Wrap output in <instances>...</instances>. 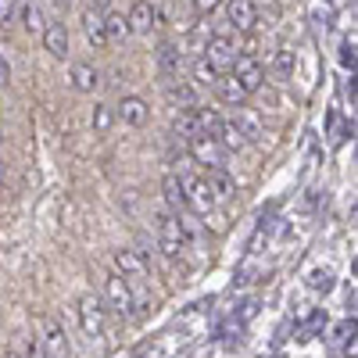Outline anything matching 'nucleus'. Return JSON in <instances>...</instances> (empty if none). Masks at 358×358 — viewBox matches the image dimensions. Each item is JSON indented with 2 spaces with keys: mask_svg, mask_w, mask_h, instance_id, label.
Segmentation results:
<instances>
[{
  "mask_svg": "<svg viewBox=\"0 0 358 358\" xmlns=\"http://www.w3.org/2000/svg\"><path fill=\"white\" fill-rule=\"evenodd\" d=\"M79 322H83V330H86L90 341L104 337V301L97 294H83L79 297Z\"/></svg>",
  "mask_w": 358,
  "mask_h": 358,
  "instance_id": "5",
  "label": "nucleus"
},
{
  "mask_svg": "<svg viewBox=\"0 0 358 358\" xmlns=\"http://www.w3.org/2000/svg\"><path fill=\"white\" fill-rule=\"evenodd\" d=\"M201 57L222 76V72H233L236 57H241V47H236V40H229V36H212V40L204 43V54Z\"/></svg>",
  "mask_w": 358,
  "mask_h": 358,
  "instance_id": "1",
  "label": "nucleus"
},
{
  "mask_svg": "<svg viewBox=\"0 0 358 358\" xmlns=\"http://www.w3.org/2000/svg\"><path fill=\"white\" fill-rule=\"evenodd\" d=\"M158 248L169 258H179L187 251V233H183L179 215H158Z\"/></svg>",
  "mask_w": 358,
  "mask_h": 358,
  "instance_id": "2",
  "label": "nucleus"
},
{
  "mask_svg": "<svg viewBox=\"0 0 358 358\" xmlns=\"http://www.w3.org/2000/svg\"><path fill=\"white\" fill-rule=\"evenodd\" d=\"M233 126H236V133H241L244 143H258L262 140V122H258L251 111H236L233 115Z\"/></svg>",
  "mask_w": 358,
  "mask_h": 358,
  "instance_id": "17",
  "label": "nucleus"
},
{
  "mask_svg": "<svg viewBox=\"0 0 358 358\" xmlns=\"http://www.w3.org/2000/svg\"><path fill=\"white\" fill-rule=\"evenodd\" d=\"M22 22H25V29H29V33H43V29H47V22H43V11H40L36 4H22Z\"/></svg>",
  "mask_w": 358,
  "mask_h": 358,
  "instance_id": "26",
  "label": "nucleus"
},
{
  "mask_svg": "<svg viewBox=\"0 0 358 358\" xmlns=\"http://www.w3.org/2000/svg\"><path fill=\"white\" fill-rule=\"evenodd\" d=\"M233 79L241 83L244 94H255V90H262V83H265V69H262L258 57L241 54V57H236V65H233Z\"/></svg>",
  "mask_w": 358,
  "mask_h": 358,
  "instance_id": "8",
  "label": "nucleus"
},
{
  "mask_svg": "<svg viewBox=\"0 0 358 358\" xmlns=\"http://www.w3.org/2000/svg\"><path fill=\"white\" fill-rule=\"evenodd\" d=\"M83 29H86V40L94 43V47H104L108 43V36H104V11L86 8L83 11Z\"/></svg>",
  "mask_w": 358,
  "mask_h": 358,
  "instance_id": "15",
  "label": "nucleus"
},
{
  "mask_svg": "<svg viewBox=\"0 0 358 358\" xmlns=\"http://www.w3.org/2000/svg\"><path fill=\"white\" fill-rule=\"evenodd\" d=\"M341 65L344 69H355V40H344L341 43Z\"/></svg>",
  "mask_w": 358,
  "mask_h": 358,
  "instance_id": "30",
  "label": "nucleus"
},
{
  "mask_svg": "<svg viewBox=\"0 0 358 358\" xmlns=\"http://www.w3.org/2000/svg\"><path fill=\"white\" fill-rule=\"evenodd\" d=\"M308 287L312 290H334V273H330V268H312V276H308Z\"/></svg>",
  "mask_w": 358,
  "mask_h": 358,
  "instance_id": "28",
  "label": "nucleus"
},
{
  "mask_svg": "<svg viewBox=\"0 0 358 358\" xmlns=\"http://www.w3.org/2000/svg\"><path fill=\"white\" fill-rule=\"evenodd\" d=\"M0 140H4V129H0Z\"/></svg>",
  "mask_w": 358,
  "mask_h": 358,
  "instance_id": "38",
  "label": "nucleus"
},
{
  "mask_svg": "<svg viewBox=\"0 0 358 358\" xmlns=\"http://www.w3.org/2000/svg\"><path fill=\"white\" fill-rule=\"evenodd\" d=\"M115 268H118V276H126V280H140L147 273V265L136 251H115Z\"/></svg>",
  "mask_w": 358,
  "mask_h": 358,
  "instance_id": "16",
  "label": "nucleus"
},
{
  "mask_svg": "<svg viewBox=\"0 0 358 358\" xmlns=\"http://www.w3.org/2000/svg\"><path fill=\"white\" fill-rule=\"evenodd\" d=\"M162 194L169 201V208L179 215V212H187V197H183V187H179V179L176 176H165V183H162Z\"/></svg>",
  "mask_w": 358,
  "mask_h": 358,
  "instance_id": "22",
  "label": "nucleus"
},
{
  "mask_svg": "<svg viewBox=\"0 0 358 358\" xmlns=\"http://www.w3.org/2000/svg\"><path fill=\"white\" fill-rule=\"evenodd\" d=\"M179 179V187H183V197H187V208H194V212H212L215 208V197H212V190H208V183L201 176H190V172H179L176 176Z\"/></svg>",
  "mask_w": 358,
  "mask_h": 358,
  "instance_id": "4",
  "label": "nucleus"
},
{
  "mask_svg": "<svg viewBox=\"0 0 358 358\" xmlns=\"http://www.w3.org/2000/svg\"><path fill=\"white\" fill-rule=\"evenodd\" d=\"M104 36H108V43H122V40L129 36V22H126V15L108 11V15H104Z\"/></svg>",
  "mask_w": 358,
  "mask_h": 358,
  "instance_id": "20",
  "label": "nucleus"
},
{
  "mask_svg": "<svg viewBox=\"0 0 358 358\" xmlns=\"http://www.w3.org/2000/svg\"><path fill=\"white\" fill-rule=\"evenodd\" d=\"M194 8L204 15V11H215V8H219V0H194Z\"/></svg>",
  "mask_w": 358,
  "mask_h": 358,
  "instance_id": "33",
  "label": "nucleus"
},
{
  "mask_svg": "<svg viewBox=\"0 0 358 358\" xmlns=\"http://www.w3.org/2000/svg\"><path fill=\"white\" fill-rule=\"evenodd\" d=\"M226 22L236 29V33H248L258 22V8L255 0H226Z\"/></svg>",
  "mask_w": 358,
  "mask_h": 358,
  "instance_id": "9",
  "label": "nucleus"
},
{
  "mask_svg": "<svg viewBox=\"0 0 358 358\" xmlns=\"http://www.w3.org/2000/svg\"><path fill=\"white\" fill-rule=\"evenodd\" d=\"M118 118H122L126 126H143L147 122V104L140 97H122V104H118Z\"/></svg>",
  "mask_w": 358,
  "mask_h": 358,
  "instance_id": "18",
  "label": "nucleus"
},
{
  "mask_svg": "<svg viewBox=\"0 0 358 358\" xmlns=\"http://www.w3.org/2000/svg\"><path fill=\"white\" fill-rule=\"evenodd\" d=\"M4 358H22V355H18V351H8V355H4Z\"/></svg>",
  "mask_w": 358,
  "mask_h": 358,
  "instance_id": "37",
  "label": "nucleus"
},
{
  "mask_svg": "<svg viewBox=\"0 0 358 358\" xmlns=\"http://www.w3.org/2000/svg\"><path fill=\"white\" fill-rule=\"evenodd\" d=\"M126 22H129V33H140V36H147L151 29L158 25V11H155V4L151 0H136L133 4V11L126 15Z\"/></svg>",
  "mask_w": 358,
  "mask_h": 358,
  "instance_id": "10",
  "label": "nucleus"
},
{
  "mask_svg": "<svg viewBox=\"0 0 358 358\" xmlns=\"http://www.w3.org/2000/svg\"><path fill=\"white\" fill-rule=\"evenodd\" d=\"M108 4H111V0H94V8H97V11H104Z\"/></svg>",
  "mask_w": 358,
  "mask_h": 358,
  "instance_id": "35",
  "label": "nucleus"
},
{
  "mask_svg": "<svg viewBox=\"0 0 358 358\" xmlns=\"http://www.w3.org/2000/svg\"><path fill=\"white\" fill-rule=\"evenodd\" d=\"M11 79V69H8V62H4V54H0V83H8Z\"/></svg>",
  "mask_w": 358,
  "mask_h": 358,
  "instance_id": "34",
  "label": "nucleus"
},
{
  "mask_svg": "<svg viewBox=\"0 0 358 358\" xmlns=\"http://www.w3.org/2000/svg\"><path fill=\"white\" fill-rule=\"evenodd\" d=\"M108 126H111V108H108V104H97V111H94V129H97V133H108Z\"/></svg>",
  "mask_w": 358,
  "mask_h": 358,
  "instance_id": "29",
  "label": "nucleus"
},
{
  "mask_svg": "<svg viewBox=\"0 0 358 358\" xmlns=\"http://www.w3.org/2000/svg\"><path fill=\"white\" fill-rule=\"evenodd\" d=\"M72 86L79 90V94H94V90L101 86V76L94 65H72Z\"/></svg>",
  "mask_w": 358,
  "mask_h": 358,
  "instance_id": "19",
  "label": "nucleus"
},
{
  "mask_svg": "<svg viewBox=\"0 0 358 358\" xmlns=\"http://www.w3.org/2000/svg\"><path fill=\"white\" fill-rule=\"evenodd\" d=\"M22 358H47V351H43V344L33 337V341H29V348H25V355Z\"/></svg>",
  "mask_w": 358,
  "mask_h": 358,
  "instance_id": "32",
  "label": "nucleus"
},
{
  "mask_svg": "<svg viewBox=\"0 0 358 358\" xmlns=\"http://www.w3.org/2000/svg\"><path fill=\"white\" fill-rule=\"evenodd\" d=\"M43 47L54 57H69V29H65V22H54V25L43 29Z\"/></svg>",
  "mask_w": 358,
  "mask_h": 358,
  "instance_id": "11",
  "label": "nucleus"
},
{
  "mask_svg": "<svg viewBox=\"0 0 358 358\" xmlns=\"http://www.w3.org/2000/svg\"><path fill=\"white\" fill-rule=\"evenodd\" d=\"M172 133H176L179 140H194V136H197V122H194V111H179V115L172 118Z\"/></svg>",
  "mask_w": 358,
  "mask_h": 358,
  "instance_id": "24",
  "label": "nucleus"
},
{
  "mask_svg": "<svg viewBox=\"0 0 358 358\" xmlns=\"http://www.w3.org/2000/svg\"><path fill=\"white\" fill-rule=\"evenodd\" d=\"M204 183H208V190H212L215 204H219V201H229V197H233V179H229V176H226L222 169L208 172V179H204Z\"/></svg>",
  "mask_w": 358,
  "mask_h": 358,
  "instance_id": "21",
  "label": "nucleus"
},
{
  "mask_svg": "<svg viewBox=\"0 0 358 358\" xmlns=\"http://www.w3.org/2000/svg\"><path fill=\"white\" fill-rule=\"evenodd\" d=\"M40 344H43V351H47V358H69L72 355V348H69V334H65V326L57 322V319H50V315H43L40 322Z\"/></svg>",
  "mask_w": 358,
  "mask_h": 358,
  "instance_id": "3",
  "label": "nucleus"
},
{
  "mask_svg": "<svg viewBox=\"0 0 358 358\" xmlns=\"http://www.w3.org/2000/svg\"><path fill=\"white\" fill-rule=\"evenodd\" d=\"M169 101H172L179 111H194V108H201V104H197V101H201V90L190 86V83H172V86H169Z\"/></svg>",
  "mask_w": 358,
  "mask_h": 358,
  "instance_id": "12",
  "label": "nucleus"
},
{
  "mask_svg": "<svg viewBox=\"0 0 358 358\" xmlns=\"http://www.w3.org/2000/svg\"><path fill=\"white\" fill-rule=\"evenodd\" d=\"M226 147L215 140V136H194L190 140V158L197 162V165H208V172H215V169H222L226 165Z\"/></svg>",
  "mask_w": 358,
  "mask_h": 358,
  "instance_id": "6",
  "label": "nucleus"
},
{
  "mask_svg": "<svg viewBox=\"0 0 358 358\" xmlns=\"http://www.w3.org/2000/svg\"><path fill=\"white\" fill-rule=\"evenodd\" d=\"M215 90H219V97L226 101V104H241L248 94H244V90H241V83H236L233 79V72L229 76H219V83H215Z\"/></svg>",
  "mask_w": 358,
  "mask_h": 358,
  "instance_id": "23",
  "label": "nucleus"
},
{
  "mask_svg": "<svg viewBox=\"0 0 358 358\" xmlns=\"http://www.w3.org/2000/svg\"><path fill=\"white\" fill-rule=\"evenodd\" d=\"M104 297H108V305H111L115 315H133V290H129V280L126 276L111 273L104 280Z\"/></svg>",
  "mask_w": 358,
  "mask_h": 358,
  "instance_id": "7",
  "label": "nucleus"
},
{
  "mask_svg": "<svg viewBox=\"0 0 358 358\" xmlns=\"http://www.w3.org/2000/svg\"><path fill=\"white\" fill-rule=\"evenodd\" d=\"M190 72H194V83H197V86H215V83H219V72H215L212 65H208L204 57H194Z\"/></svg>",
  "mask_w": 358,
  "mask_h": 358,
  "instance_id": "25",
  "label": "nucleus"
},
{
  "mask_svg": "<svg viewBox=\"0 0 358 358\" xmlns=\"http://www.w3.org/2000/svg\"><path fill=\"white\" fill-rule=\"evenodd\" d=\"M273 69H276V76H290L294 69H297V54L294 50H276V62H273Z\"/></svg>",
  "mask_w": 358,
  "mask_h": 358,
  "instance_id": "27",
  "label": "nucleus"
},
{
  "mask_svg": "<svg viewBox=\"0 0 358 358\" xmlns=\"http://www.w3.org/2000/svg\"><path fill=\"white\" fill-rule=\"evenodd\" d=\"M18 11V0H0V22H11Z\"/></svg>",
  "mask_w": 358,
  "mask_h": 358,
  "instance_id": "31",
  "label": "nucleus"
},
{
  "mask_svg": "<svg viewBox=\"0 0 358 358\" xmlns=\"http://www.w3.org/2000/svg\"><path fill=\"white\" fill-rule=\"evenodd\" d=\"M158 69H162V76L179 79V72H183V50L172 47V43H162L158 47Z\"/></svg>",
  "mask_w": 358,
  "mask_h": 358,
  "instance_id": "13",
  "label": "nucleus"
},
{
  "mask_svg": "<svg viewBox=\"0 0 358 358\" xmlns=\"http://www.w3.org/2000/svg\"><path fill=\"white\" fill-rule=\"evenodd\" d=\"M54 4H62V8H69V4H72V0H54Z\"/></svg>",
  "mask_w": 358,
  "mask_h": 358,
  "instance_id": "36",
  "label": "nucleus"
},
{
  "mask_svg": "<svg viewBox=\"0 0 358 358\" xmlns=\"http://www.w3.org/2000/svg\"><path fill=\"white\" fill-rule=\"evenodd\" d=\"M194 122H197V136H215L222 133V115L215 108H194Z\"/></svg>",
  "mask_w": 358,
  "mask_h": 358,
  "instance_id": "14",
  "label": "nucleus"
}]
</instances>
